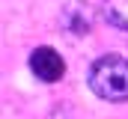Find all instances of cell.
<instances>
[{
  "label": "cell",
  "mask_w": 128,
  "mask_h": 119,
  "mask_svg": "<svg viewBox=\"0 0 128 119\" xmlns=\"http://www.w3.org/2000/svg\"><path fill=\"white\" fill-rule=\"evenodd\" d=\"M30 72L39 78V80H45V84H54V80H60L66 74V60L54 51V48H48V45H42V48H36L30 54Z\"/></svg>",
  "instance_id": "7a4b0ae2"
},
{
  "label": "cell",
  "mask_w": 128,
  "mask_h": 119,
  "mask_svg": "<svg viewBox=\"0 0 128 119\" xmlns=\"http://www.w3.org/2000/svg\"><path fill=\"white\" fill-rule=\"evenodd\" d=\"M101 12L107 24H113L116 30H128V0H104Z\"/></svg>",
  "instance_id": "3957f363"
},
{
  "label": "cell",
  "mask_w": 128,
  "mask_h": 119,
  "mask_svg": "<svg viewBox=\"0 0 128 119\" xmlns=\"http://www.w3.org/2000/svg\"><path fill=\"white\" fill-rule=\"evenodd\" d=\"M90 89L104 101H128V60L119 54L98 57L90 66Z\"/></svg>",
  "instance_id": "6da1fadb"
}]
</instances>
